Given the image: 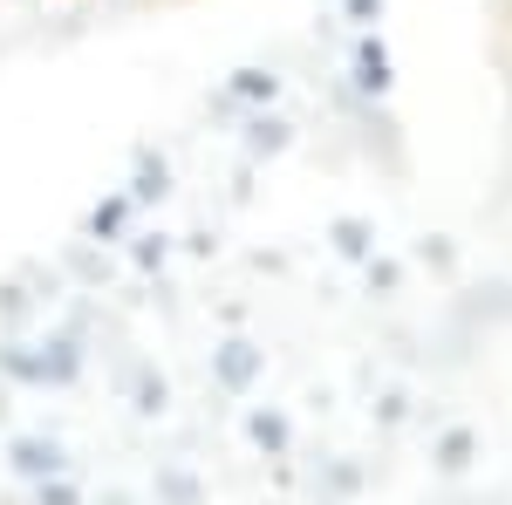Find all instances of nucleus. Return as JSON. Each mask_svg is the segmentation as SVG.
<instances>
[{
	"mask_svg": "<svg viewBox=\"0 0 512 505\" xmlns=\"http://www.w3.org/2000/svg\"><path fill=\"white\" fill-rule=\"evenodd\" d=\"M355 14H362V21H369V14H383V0H355Z\"/></svg>",
	"mask_w": 512,
	"mask_h": 505,
	"instance_id": "3",
	"label": "nucleus"
},
{
	"mask_svg": "<svg viewBox=\"0 0 512 505\" xmlns=\"http://www.w3.org/2000/svg\"><path fill=\"white\" fill-rule=\"evenodd\" d=\"M362 89H390V55H383V41H362Z\"/></svg>",
	"mask_w": 512,
	"mask_h": 505,
	"instance_id": "2",
	"label": "nucleus"
},
{
	"mask_svg": "<svg viewBox=\"0 0 512 505\" xmlns=\"http://www.w3.org/2000/svg\"><path fill=\"white\" fill-rule=\"evenodd\" d=\"M472 451H478V430L458 424V430H444V444H437V465H444V471H465V465H472Z\"/></svg>",
	"mask_w": 512,
	"mask_h": 505,
	"instance_id": "1",
	"label": "nucleus"
}]
</instances>
